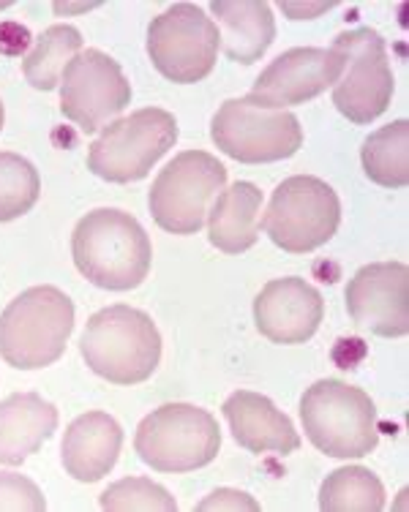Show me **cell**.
I'll list each match as a JSON object with an SVG mask.
<instances>
[{
	"label": "cell",
	"instance_id": "cell-1",
	"mask_svg": "<svg viewBox=\"0 0 409 512\" xmlns=\"http://www.w3.org/2000/svg\"><path fill=\"white\" fill-rule=\"evenodd\" d=\"M71 256L90 284L110 292H129L148 278L153 248L131 213L99 207L74 227Z\"/></svg>",
	"mask_w": 409,
	"mask_h": 512
},
{
	"label": "cell",
	"instance_id": "cell-2",
	"mask_svg": "<svg viewBox=\"0 0 409 512\" xmlns=\"http://www.w3.org/2000/svg\"><path fill=\"white\" fill-rule=\"evenodd\" d=\"M80 352L90 371L101 379L120 387L140 384L161 363L159 327L140 308H101L85 325Z\"/></svg>",
	"mask_w": 409,
	"mask_h": 512
},
{
	"label": "cell",
	"instance_id": "cell-3",
	"mask_svg": "<svg viewBox=\"0 0 409 512\" xmlns=\"http://www.w3.org/2000/svg\"><path fill=\"white\" fill-rule=\"evenodd\" d=\"M74 303L58 286H30L0 314V357L20 371L47 368L66 352Z\"/></svg>",
	"mask_w": 409,
	"mask_h": 512
},
{
	"label": "cell",
	"instance_id": "cell-4",
	"mask_svg": "<svg viewBox=\"0 0 409 512\" xmlns=\"http://www.w3.org/2000/svg\"><path fill=\"white\" fill-rule=\"evenodd\" d=\"M306 436L330 458H363L377 450V406L369 393L341 379H320L300 398Z\"/></svg>",
	"mask_w": 409,
	"mask_h": 512
},
{
	"label": "cell",
	"instance_id": "cell-5",
	"mask_svg": "<svg viewBox=\"0 0 409 512\" xmlns=\"http://www.w3.org/2000/svg\"><path fill=\"white\" fill-rule=\"evenodd\" d=\"M221 431L208 409L164 404L145 417L134 436V450L153 472L186 474L216 461Z\"/></svg>",
	"mask_w": 409,
	"mask_h": 512
},
{
	"label": "cell",
	"instance_id": "cell-6",
	"mask_svg": "<svg viewBox=\"0 0 409 512\" xmlns=\"http://www.w3.org/2000/svg\"><path fill=\"white\" fill-rule=\"evenodd\" d=\"M178 142V120L159 107L137 109L129 118L112 120L90 145L88 169L107 183L148 178L153 164Z\"/></svg>",
	"mask_w": 409,
	"mask_h": 512
},
{
	"label": "cell",
	"instance_id": "cell-7",
	"mask_svg": "<svg viewBox=\"0 0 409 512\" xmlns=\"http://www.w3.org/2000/svg\"><path fill=\"white\" fill-rule=\"evenodd\" d=\"M227 183V169L205 150H186L161 169L150 188V213L164 232L197 235L205 224L210 202Z\"/></svg>",
	"mask_w": 409,
	"mask_h": 512
},
{
	"label": "cell",
	"instance_id": "cell-8",
	"mask_svg": "<svg viewBox=\"0 0 409 512\" xmlns=\"http://www.w3.org/2000/svg\"><path fill=\"white\" fill-rule=\"evenodd\" d=\"M341 202L320 178L295 175L276 186L262 227L287 254H309L339 232Z\"/></svg>",
	"mask_w": 409,
	"mask_h": 512
},
{
	"label": "cell",
	"instance_id": "cell-9",
	"mask_svg": "<svg viewBox=\"0 0 409 512\" xmlns=\"http://www.w3.org/2000/svg\"><path fill=\"white\" fill-rule=\"evenodd\" d=\"M333 50L344 60L339 82L333 85V104L350 123L369 126L385 115L396 90L385 39L371 28L344 30L333 41Z\"/></svg>",
	"mask_w": 409,
	"mask_h": 512
},
{
	"label": "cell",
	"instance_id": "cell-10",
	"mask_svg": "<svg viewBox=\"0 0 409 512\" xmlns=\"http://www.w3.org/2000/svg\"><path fill=\"white\" fill-rule=\"evenodd\" d=\"M219 25L194 3H175L148 25V55L161 77L194 85L208 77L219 58Z\"/></svg>",
	"mask_w": 409,
	"mask_h": 512
},
{
	"label": "cell",
	"instance_id": "cell-11",
	"mask_svg": "<svg viewBox=\"0 0 409 512\" xmlns=\"http://www.w3.org/2000/svg\"><path fill=\"white\" fill-rule=\"evenodd\" d=\"M210 139L240 164H270L298 153L303 128L287 109H265L249 99H230L213 115Z\"/></svg>",
	"mask_w": 409,
	"mask_h": 512
},
{
	"label": "cell",
	"instance_id": "cell-12",
	"mask_svg": "<svg viewBox=\"0 0 409 512\" xmlns=\"http://www.w3.org/2000/svg\"><path fill=\"white\" fill-rule=\"evenodd\" d=\"M131 104V82L107 52L85 50L60 77V112L93 134Z\"/></svg>",
	"mask_w": 409,
	"mask_h": 512
},
{
	"label": "cell",
	"instance_id": "cell-13",
	"mask_svg": "<svg viewBox=\"0 0 409 512\" xmlns=\"http://www.w3.org/2000/svg\"><path fill=\"white\" fill-rule=\"evenodd\" d=\"M344 69L339 50L320 47H295L270 63L262 71L254 88L246 96L265 109H284L322 96L330 85H336Z\"/></svg>",
	"mask_w": 409,
	"mask_h": 512
},
{
	"label": "cell",
	"instance_id": "cell-14",
	"mask_svg": "<svg viewBox=\"0 0 409 512\" xmlns=\"http://www.w3.org/2000/svg\"><path fill=\"white\" fill-rule=\"evenodd\" d=\"M352 322L382 338L409 333V267L404 262H374L360 267L347 284Z\"/></svg>",
	"mask_w": 409,
	"mask_h": 512
},
{
	"label": "cell",
	"instance_id": "cell-15",
	"mask_svg": "<svg viewBox=\"0 0 409 512\" xmlns=\"http://www.w3.org/2000/svg\"><path fill=\"white\" fill-rule=\"evenodd\" d=\"M325 300L303 278H276L254 300V322L273 344H306L320 330Z\"/></svg>",
	"mask_w": 409,
	"mask_h": 512
},
{
	"label": "cell",
	"instance_id": "cell-16",
	"mask_svg": "<svg viewBox=\"0 0 409 512\" xmlns=\"http://www.w3.org/2000/svg\"><path fill=\"white\" fill-rule=\"evenodd\" d=\"M224 417L235 442L254 455H290L300 447V436L287 414L260 393L238 390L224 401Z\"/></svg>",
	"mask_w": 409,
	"mask_h": 512
},
{
	"label": "cell",
	"instance_id": "cell-17",
	"mask_svg": "<svg viewBox=\"0 0 409 512\" xmlns=\"http://www.w3.org/2000/svg\"><path fill=\"white\" fill-rule=\"evenodd\" d=\"M120 447L123 431L118 420L107 412H88L66 428L60 461L77 483H99L115 469Z\"/></svg>",
	"mask_w": 409,
	"mask_h": 512
},
{
	"label": "cell",
	"instance_id": "cell-18",
	"mask_svg": "<svg viewBox=\"0 0 409 512\" xmlns=\"http://www.w3.org/2000/svg\"><path fill=\"white\" fill-rule=\"evenodd\" d=\"M58 431V409L39 393H14L0 404V463L20 466Z\"/></svg>",
	"mask_w": 409,
	"mask_h": 512
},
{
	"label": "cell",
	"instance_id": "cell-19",
	"mask_svg": "<svg viewBox=\"0 0 409 512\" xmlns=\"http://www.w3.org/2000/svg\"><path fill=\"white\" fill-rule=\"evenodd\" d=\"M262 229V191L249 180L232 183L208 210L210 246L224 254L249 251Z\"/></svg>",
	"mask_w": 409,
	"mask_h": 512
},
{
	"label": "cell",
	"instance_id": "cell-20",
	"mask_svg": "<svg viewBox=\"0 0 409 512\" xmlns=\"http://www.w3.org/2000/svg\"><path fill=\"white\" fill-rule=\"evenodd\" d=\"M210 11L221 25L224 52L235 63H257L276 39V17L262 0H213Z\"/></svg>",
	"mask_w": 409,
	"mask_h": 512
},
{
	"label": "cell",
	"instance_id": "cell-21",
	"mask_svg": "<svg viewBox=\"0 0 409 512\" xmlns=\"http://www.w3.org/2000/svg\"><path fill=\"white\" fill-rule=\"evenodd\" d=\"M82 52V33L74 25H52L22 60V74L36 90L60 88V77Z\"/></svg>",
	"mask_w": 409,
	"mask_h": 512
},
{
	"label": "cell",
	"instance_id": "cell-22",
	"mask_svg": "<svg viewBox=\"0 0 409 512\" xmlns=\"http://www.w3.org/2000/svg\"><path fill=\"white\" fill-rule=\"evenodd\" d=\"M360 161L369 180L385 188H404L409 183V123L396 120L382 126L363 142Z\"/></svg>",
	"mask_w": 409,
	"mask_h": 512
},
{
	"label": "cell",
	"instance_id": "cell-23",
	"mask_svg": "<svg viewBox=\"0 0 409 512\" xmlns=\"http://www.w3.org/2000/svg\"><path fill=\"white\" fill-rule=\"evenodd\" d=\"M322 512H382L385 488L366 466H344L328 474L320 488Z\"/></svg>",
	"mask_w": 409,
	"mask_h": 512
},
{
	"label": "cell",
	"instance_id": "cell-24",
	"mask_svg": "<svg viewBox=\"0 0 409 512\" xmlns=\"http://www.w3.org/2000/svg\"><path fill=\"white\" fill-rule=\"evenodd\" d=\"M39 194V169L17 153H0V224L30 213Z\"/></svg>",
	"mask_w": 409,
	"mask_h": 512
},
{
	"label": "cell",
	"instance_id": "cell-25",
	"mask_svg": "<svg viewBox=\"0 0 409 512\" xmlns=\"http://www.w3.org/2000/svg\"><path fill=\"white\" fill-rule=\"evenodd\" d=\"M101 510L107 512H175L178 504L164 485L148 477H126L101 493Z\"/></svg>",
	"mask_w": 409,
	"mask_h": 512
},
{
	"label": "cell",
	"instance_id": "cell-26",
	"mask_svg": "<svg viewBox=\"0 0 409 512\" xmlns=\"http://www.w3.org/2000/svg\"><path fill=\"white\" fill-rule=\"evenodd\" d=\"M0 510L44 512L47 499L39 491V485L28 480L25 474L0 472Z\"/></svg>",
	"mask_w": 409,
	"mask_h": 512
},
{
	"label": "cell",
	"instance_id": "cell-27",
	"mask_svg": "<svg viewBox=\"0 0 409 512\" xmlns=\"http://www.w3.org/2000/svg\"><path fill=\"white\" fill-rule=\"evenodd\" d=\"M197 510L208 512V510H232V512H257L260 510V504L251 499L249 493L235 491V488H219V491H213L208 499H202L197 504Z\"/></svg>",
	"mask_w": 409,
	"mask_h": 512
},
{
	"label": "cell",
	"instance_id": "cell-28",
	"mask_svg": "<svg viewBox=\"0 0 409 512\" xmlns=\"http://www.w3.org/2000/svg\"><path fill=\"white\" fill-rule=\"evenodd\" d=\"M0 131H3V104H0Z\"/></svg>",
	"mask_w": 409,
	"mask_h": 512
}]
</instances>
